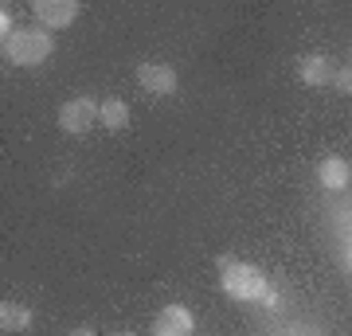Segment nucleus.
Instances as JSON below:
<instances>
[{
    "mask_svg": "<svg viewBox=\"0 0 352 336\" xmlns=\"http://www.w3.org/2000/svg\"><path fill=\"white\" fill-rule=\"evenodd\" d=\"M219 286H223L227 298L235 301H274L270 286H266V274L251 262H239V258H219Z\"/></svg>",
    "mask_w": 352,
    "mask_h": 336,
    "instance_id": "obj_1",
    "label": "nucleus"
},
{
    "mask_svg": "<svg viewBox=\"0 0 352 336\" xmlns=\"http://www.w3.org/2000/svg\"><path fill=\"white\" fill-rule=\"evenodd\" d=\"M51 51H55V39L43 27H16V36L4 39V55L16 67H39L51 59Z\"/></svg>",
    "mask_w": 352,
    "mask_h": 336,
    "instance_id": "obj_2",
    "label": "nucleus"
},
{
    "mask_svg": "<svg viewBox=\"0 0 352 336\" xmlns=\"http://www.w3.org/2000/svg\"><path fill=\"white\" fill-rule=\"evenodd\" d=\"M98 117H102V102L94 98H71L59 106V129L63 133H87V129H94Z\"/></svg>",
    "mask_w": 352,
    "mask_h": 336,
    "instance_id": "obj_3",
    "label": "nucleus"
},
{
    "mask_svg": "<svg viewBox=\"0 0 352 336\" xmlns=\"http://www.w3.org/2000/svg\"><path fill=\"white\" fill-rule=\"evenodd\" d=\"M32 12H36V20H39L43 32H59V27L75 24L82 8H78L75 0H36V4H32Z\"/></svg>",
    "mask_w": 352,
    "mask_h": 336,
    "instance_id": "obj_4",
    "label": "nucleus"
},
{
    "mask_svg": "<svg viewBox=\"0 0 352 336\" xmlns=\"http://www.w3.org/2000/svg\"><path fill=\"white\" fill-rule=\"evenodd\" d=\"M138 82L149 90L153 98H168V94H176V87H180V78H176V71L168 63H141Z\"/></svg>",
    "mask_w": 352,
    "mask_h": 336,
    "instance_id": "obj_5",
    "label": "nucleus"
},
{
    "mask_svg": "<svg viewBox=\"0 0 352 336\" xmlns=\"http://www.w3.org/2000/svg\"><path fill=\"white\" fill-rule=\"evenodd\" d=\"M192 328H196V317L188 305H164L153 317V336H192Z\"/></svg>",
    "mask_w": 352,
    "mask_h": 336,
    "instance_id": "obj_6",
    "label": "nucleus"
},
{
    "mask_svg": "<svg viewBox=\"0 0 352 336\" xmlns=\"http://www.w3.org/2000/svg\"><path fill=\"white\" fill-rule=\"evenodd\" d=\"M349 180H352V164L344 157H325L317 164V184L325 192H340V188H349Z\"/></svg>",
    "mask_w": 352,
    "mask_h": 336,
    "instance_id": "obj_7",
    "label": "nucleus"
},
{
    "mask_svg": "<svg viewBox=\"0 0 352 336\" xmlns=\"http://www.w3.org/2000/svg\"><path fill=\"white\" fill-rule=\"evenodd\" d=\"M329 59L321 55V51H309V55H302V63H298V78H302L305 87H325L329 82Z\"/></svg>",
    "mask_w": 352,
    "mask_h": 336,
    "instance_id": "obj_8",
    "label": "nucleus"
},
{
    "mask_svg": "<svg viewBox=\"0 0 352 336\" xmlns=\"http://www.w3.org/2000/svg\"><path fill=\"white\" fill-rule=\"evenodd\" d=\"M0 328L4 333H28L32 328V309L20 301H4L0 305Z\"/></svg>",
    "mask_w": 352,
    "mask_h": 336,
    "instance_id": "obj_9",
    "label": "nucleus"
},
{
    "mask_svg": "<svg viewBox=\"0 0 352 336\" xmlns=\"http://www.w3.org/2000/svg\"><path fill=\"white\" fill-rule=\"evenodd\" d=\"M106 129H126L129 125V106L126 98H102V117H98Z\"/></svg>",
    "mask_w": 352,
    "mask_h": 336,
    "instance_id": "obj_10",
    "label": "nucleus"
},
{
    "mask_svg": "<svg viewBox=\"0 0 352 336\" xmlns=\"http://www.w3.org/2000/svg\"><path fill=\"white\" fill-rule=\"evenodd\" d=\"M0 36H4V39L16 36V20H12V12H8V4L0 8Z\"/></svg>",
    "mask_w": 352,
    "mask_h": 336,
    "instance_id": "obj_11",
    "label": "nucleus"
},
{
    "mask_svg": "<svg viewBox=\"0 0 352 336\" xmlns=\"http://www.w3.org/2000/svg\"><path fill=\"white\" fill-rule=\"evenodd\" d=\"M333 82H337L340 94H352V67H340L337 75H333Z\"/></svg>",
    "mask_w": 352,
    "mask_h": 336,
    "instance_id": "obj_12",
    "label": "nucleus"
},
{
    "mask_svg": "<svg viewBox=\"0 0 352 336\" xmlns=\"http://www.w3.org/2000/svg\"><path fill=\"white\" fill-rule=\"evenodd\" d=\"M67 336H98V333H94V328H71Z\"/></svg>",
    "mask_w": 352,
    "mask_h": 336,
    "instance_id": "obj_13",
    "label": "nucleus"
},
{
    "mask_svg": "<svg viewBox=\"0 0 352 336\" xmlns=\"http://www.w3.org/2000/svg\"><path fill=\"white\" fill-rule=\"evenodd\" d=\"M110 336H133V333H110Z\"/></svg>",
    "mask_w": 352,
    "mask_h": 336,
    "instance_id": "obj_14",
    "label": "nucleus"
},
{
    "mask_svg": "<svg viewBox=\"0 0 352 336\" xmlns=\"http://www.w3.org/2000/svg\"><path fill=\"white\" fill-rule=\"evenodd\" d=\"M305 336H314V333H305Z\"/></svg>",
    "mask_w": 352,
    "mask_h": 336,
    "instance_id": "obj_15",
    "label": "nucleus"
}]
</instances>
